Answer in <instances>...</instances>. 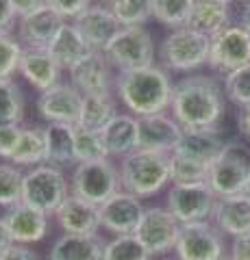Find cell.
I'll return each mask as SVG.
<instances>
[{
  "label": "cell",
  "instance_id": "cell-16",
  "mask_svg": "<svg viewBox=\"0 0 250 260\" xmlns=\"http://www.w3.org/2000/svg\"><path fill=\"white\" fill-rule=\"evenodd\" d=\"M137 135H140V150L172 154L183 137V126L168 113H157L137 117Z\"/></svg>",
  "mask_w": 250,
  "mask_h": 260
},
{
  "label": "cell",
  "instance_id": "cell-47",
  "mask_svg": "<svg viewBox=\"0 0 250 260\" xmlns=\"http://www.w3.org/2000/svg\"><path fill=\"white\" fill-rule=\"evenodd\" d=\"M237 124H239V130H241V135L246 137V139L250 141V107H244L239 113V119H237Z\"/></svg>",
  "mask_w": 250,
  "mask_h": 260
},
{
  "label": "cell",
  "instance_id": "cell-17",
  "mask_svg": "<svg viewBox=\"0 0 250 260\" xmlns=\"http://www.w3.org/2000/svg\"><path fill=\"white\" fill-rule=\"evenodd\" d=\"M72 24L80 30V35L87 39V44L100 52L122 30V24L118 22L114 11L109 9V5H90L78 18L72 20Z\"/></svg>",
  "mask_w": 250,
  "mask_h": 260
},
{
  "label": "cell",
  "instance_id": "cell-42",
  "mask_svg": "<svg viewBox=\"0 0 250 260\" xmlns=\"http://www.w3.org/2000/svg\"><path fill=\"white\" fill-rule=\"evenodd\" d=\"M0 260H39V256L33 249H29L26 245H20V243H13V245L0 254Z\"/></svg>",
  "mask_w": 250,
  "mask_h": 260
},
{
  "label": "cell",
  "instance_id": "cell-20",
  "mask_svg": "<svg viewBox=\"0 0 250 260\" xmlns=\"http://www.w3.org/2000/svg\"><path fill=\"white\" fill-rule=\"evenodd\" d=\"M5 221L9 225L13 243H20V245L42 241L48 232V215L39 208L29 206L26 202H20L7 210Z\"/></svg>",
  "mask_w": 250,
  "mask_h": 260
},
{
  "label": "cell",
  "instance_id": "cell-13",
  "mask_svg": "<svg viewBox=\"0 0 250 260\" xmlns=\"http://www.w3.org/2000/svg\"><path fill=\"white\" fill-rule=\"evenodd\" d=\"M116 76L118 72L111 68L107 56L100 50H94L85 61L70 70L72 85L83 95H102L116 91Z\"/></svg>",
  "mask_w": 250,
  "mask_h": 260
},
{
  "label": "cell",
  "instance_id": "cell-23",
  "mask_svg": "<svg viewBox=\"0 0 250 260\" xmlns=\"http://www.w3.org/2000/svg\"><path fill=\"white\" fill-rule=\"evenodd\" d=\"M213 221L222 234H231L233 239L250 232V198L244 193L217 198L213 206Z\"/></svg>",
  "mask_w": 250,
  "mask_h": 260
},
{
  "label": "cell",
  "instance_id": "cell-44",
  "mask_svg": "<svg viewBox=\"0 0 250 260\" xmlns=\"http://www.w3.org/2000/svg\"><path fill=\"white\" fill-rule=\"evenodd\" d=\"M231 258L233 260H250V232L233 239Z\"/></svg>",
  "mask_w": 250,
  "mask_h": 260
},
{
  "label": "cell",
  "instance_id": "cell-21",
  "mask_svg": "<svg viewBox=\"0 0 250 260\" xmlns=\"http://www.w3.org/2000/svg\"><path fill=\"white\" fill-rule=\"evenodd\" d=\"M18 72L26 78L31 87H35L39 93H44L59 83L61 68L50 56L48 48H24Z\"/></svg>",
  "mask_w": 250,
  "mask_h": 260
},
{
  "label": "cell",
  "instance_id": "cell-27",
  "mask_svg": "<svg viewBox=\"0 0 250 260\" xmlns=\"http://www.w3.org/2000/svg\"><path fill=\"white\" fill-rule=\"evenodd\" d=\"M46 135V162L54 167L78 165L74 150V124H48Z\"/></svg>",
  "mask_w": 250,
  "mask_h": 260
},
{
  "label": "cell",
  "instance_id": "cell-50",
  "mask_svg": "<svg viewBox=\"0 0 250 260\" xmlns=\"http://www.w3.org/2000/svg\"><path fill=\"white\" fill-rule=\"evenodd\" d=\"M94 5H111V0H92Z\"/></svg>",
  "mask_w": 250,
  "mask_h": 260
},
{
  "label": "cell",
  "instance_id": "cell-25",
  "mask_svg": "<svg viewBox=\"0 0 250 260\" xmlns=\"http://www.w3.org/2000/svg\"><path fill=\"white\" fill-rule=\"evenodd\" d=\"M102 143L109 156L124 158L135 150H140V135H137V117L131 113H118L107 126L100 130Z\"/></svg>",
  "mask_w": 250,
  "mask_h": 260
},
{
  "label": "cell",
  "instance_id": "cell-38",
  "mask_svg": "<svg viewBox=\"0 0 250 260\" xmlns=\"http://www.w3.org/2000/svg\"><path fill=\"white\" fill-rule=\"evenodd\" d=\"M22 42L9 35V30H0V80L11 78L20 70Z\"/></svg>",
  "mask_w": 250,
  "mask_h": 260
},
{
  "label": "cell",
  "instance_id": "cell-14",
  "mask_svg": "<svg viewBox=\"0 0 250 260\" xmlns=\"http://www.w3.org/2000/svg\"><path fill=\"white\" fill-rule=\"evenodd\" d=\"M83 107V93L72 83H57L39 93L37 111L50 124H76Z\"/></svg>",
  "mask_w": 250,
  "mask_h": 260
},
{
  "label": "cell",
  "instance_id": "cell-29",
  "mask_svg": "<svg viewBox=\"0 0 250 260\" xmlns=\"http://www.w3.org/2000/svg\"><path fill=\"white\" fill-rule=\"evenodd\" d=\"M116 100L118 98L114 93L83 95V107H80V115H78L76 124L87 128V130H96V133H100V130L118 115Z\"/></svg>",
  "mask_w": 250,
  "mask_h": 260
},
{
  "label": "cell",
  "instance_id": "cell-35",
  "mask_svg": "<svg viewBox=\"0 0 250 260\" xmlns=\"http://www.w3.org/2000/svg\"><path fill=\"white\" fill-rule=\"evenodd\" d=\"M209 165L183 156H170V182L172 184H207Z\"/></svg>",
  "mask_w": 250,
  "mask_h": 260
},
{
  "label": "cell",
  "instance_id": "cell-52",
  "mask_svg": "<svg viewBox=\"0 0 250 260\" xmlns=\"http://www.w3.org/2000/svg\"><path fill=\"white\" fill-rule=\"evenodd\" d=\"M222 3H227V5H231V3H235V0H222Z\"/></svg>",
  "mask_w": 250,
  "mask_h": 260
},
{
  "label": "cell",
  "instance_id": "cell-28",
  "mask_svg": "<svg viewBox=\"0 0 250 260\" xmlns=\"http://www.w3.org/2000/svg\"><path fill=\"white\" fill-rule=\"evenodd\" d=\"M50 260H104V243L98 237L63 234L50 249Z\"/></svg>",
  "mask_w": 250,
  "mask_h": 260
},
{
  "label": "cell",
  "instance_id": "cell-10",
  "mask_svg": "<svg viewBox=\"0 0 250 260\" xmlns=\"http://www.w3.org/2000/svg\"><path fill=\"white\" fill-rule=\"evenodd\" d=\"M179 234H181L179 219L168 208H159V206L144 210L142 221L135 230V237L142 241V245L148 249L150 256H159L174 249Z\"/></svg>",
  "mask_w": 250,
  "mask_h": 260
},
{
  "label": "cell",
  "instance_id": "cell-7",
  "mask_svg": "<svg viewBox=\"0 0 250 260\" xmlns=\"http://www.w3.org/2000/svg\"><path fill=\"white\" fill-rule=\"evenodd\" d=\"M102 52L116 72H131L155 65V42L144 26L122 28Z\"/></svg>",
  "mask_w": 250,
  "mask_h": 260
},
{
  "label": "cell",
  "instance_id": "cell-12",
  "mask_svg": "<svg viewBox=\"0 0 250 260\" xmlns=\"http://www.w3.org/2000/svg\"><path fill=\"white\" fill-rule=\"evenodd\" d=\"M174 251L179 260H220L224 256L222 232L207 221L181 223Z\"/></svg>",
  "mask_w": 250,
  "mask_h": 260
},
{
  "label": "cell",
  "instance_id": "cell-49",
  "mask_svg": "<svg viewBox=\"0 0 250 260\" xmlns=\"http://www.w3.org/2000/svg\"><path fill=\"white\" fill-rule=\"evenodd\" d=\"M246 195V198H250V174H248V180H246V184H244V191H241Z\"/></svg>",
  "mask_w": 250,
  "mask_h": 260
},
{
  "label": "cell",
  "instance_id": "cell-53",
  "mask_svg": "<svg viewBox=\"0 0 250 260\" xmlns=\"http://www.w3.org/2000/svg\"><path fill=\"white\" fill-rule=\"evenodd\" d=\"M220 260H233V258H231V256H229V258H227V256H222V258H220Z\"/></svg>",
  "mask_w": 250,
  "mask_h": 260
},
{
  "label": "cell",
  "instance_id": "cell-43",
  "mask_svg": "<svg viewBox=\"0 0 250 260\" xmlns=\"http://www.w3.org/2000/svg\"><path fill=\"white\" fill-rule=\"evenodd\" d=\"M11 7H13L15 18H26V15L46 7V0H11Z\"/></svg>",
  "mask_w": 250,
  "mask_h": 260
},
{
  "label": "cell",
  "instance_id": "cell-6",
  "mask_svg": "<svg viewBox=\"0 0 250 260\" xmlns=\"http://www.w3.org/2000/svg\"><path fill=\"white\" fill-rule=\"evenodd\" d=\"M68 178L54 165H37L24 174L22 202L39 208L46 215H54L59 206L68 200Z\"/></svg>",
  "mask_w": 250,
  "mask_h": 260
},
{
  "label": "cell",
  "instance_id": "cell-31",
  "mask_svg": "<svg viewBox=\"0 0 250 260\" xmlns=\"http://www.w3.org/2000/svg\"><path fill=\"white\" fill-rule=\"evenodd\" d=\"M24 119V91L11 78L0 80V126Z\"/></svg>",
  "mask_w": 250,
  "mask_h": 260
},
{
  "label": "cell",
  "instance_id": "cell-34",
  "mask_svg": "<svg viewBox=\"0 0 250 260\" xmlns=\"http://www.w3.org/2000/svg\"><path fill=\"white\" fill-rule=\"evenodd\" d=\"M109 9L114 11L118 22L126 26H144L152 18V3L150 0H111Z\"/></svg>",
  "mask_w": 250,
  "mask_h": 260
},
{
  "label": "cell",
  "instance_id": "cell-2",
  "mask_svg": "<svg viewBox=\"0 0 250 260\" xmlns=\"http://www.w3.org/2000/svg\"><path fill=\"white\" fill-rule=\"evenodd\" d=\"M174 83L161 65H148L142 70L118 72L116 98L135 117L157 115L172 107Z\"/></svg>",
  "mask_w": 250,
  "mask_h": 260
},
{
  "label": "cell",
  "instance_id": "cell-1",
  "mask_svg": "<svg viewBox=\"0 0 250 260\" xmlns=\"http://www.w3.org/2000/svg\"><path fill=\"white\" fill-rule=\"evenodd\" d=\"M170 109L172 117L183 126V130L217 128L224 111H227L224 89L213 76H185L174 83Z\"/></svg>",
  "mask_w": 250,
  "mask_h": 260
},
{
  "label": "cell",
  "instance_id": "cell-40",
  "mask_svg": "<svg viewBox=\"0 0 250 260\" xmlns=\"http://www.w3.org/2000/svg\"><path fill=\"white\" fill-rule=\"evenodd\" d=\"M90 5H92V0H46V7L57 11L66 22L78 18Z\"/></svg>",
  "mask_w": 250,
  "mask_h": 260
},
{
  "label": "cell",
  "instance_id": "cell-15",
  "mask_svg": "<svg viewBox=\"0 0 250 260\" xmlns=\"http://www.w3.org/2000/svg\"><path fill=\"white\" fill-rule=\"evenodd\" d=\"M142 202L137 195L126 193V191H118L114 198H109L104 204L100 206V225L104 230L118 234H135L137 225L142 221L144 215Z\"/></svg>",
  "mask_w": 250,
  "mask_h": 260
},
{
  "label": "cell",
  "instance_id": "cell-37",
  "mask_svg": "<svg viewBox=\"0 0 250 260\" xmlns=\"http://www.w3.org/2000/svg\"><path fill=\"white\" fill-rule=\"evenodd\" d=\"M24 174L15 165H0V206L11 208L22 202Z\"/></svg>",
  "mask_w": 250,
  "mask_h": 260
},
{
  "label": "cell",
  "instance_id": "cell-48",
  "mask_svg": "<svg viewBox=\"0 0 250 260\" xmlns=\"http://www.w3.org/2000/svg\"><path fill=\"white\" fill-rule=\"evenodd\" d=\"M239 26L244 28L248 35H250V7H244V11H241V20H239Z\"/></svg>",
  "mask_w": 250,
  "mask_h": 260
},
{
  "label": "cell",
  "instance_id": "cell-19",
  "mask_svg": "<svg viewBox=\"0 0 250 260\" xmlns=\"http://www.w3.org/2000/svg\"><path fill=\"white\" fill-rule=\"evenodd\" d=\"M63 24H66V20L57 11H52L50 7H42L26 18H20L18 39L26 48H48Z\"/></svg>",
  "mask_w": 250,
  "mask_h": 260
},
{
  "label": "cell",
  "instance_id": "cell-33",
  "mask_svg": "<svg viewBox=\"0 0 250 260\" xmlns=\"http://www.w3.org/2000/svg\"><path fill=\"white\" fill-rule=\"evenodd\" d=\"M74 150H76V162H94L109 158V152L104 148L100 133L87 130L78 124H74Z\"/></svg>",
  "mask_w": 250,
  "mask_h": 260
},
{
  "label": "cell",
  "instance_id": "cell-26",
  "mask_svg": "<svg viewBox=\"0 0 250 260\" xmlns=\"http://www.w3.org/2000/svg\"><path fill=\"white\" fill-rule=\"evenodd\" d=\"M229 20L231 9L227 3H222V0H193L187 28L211 39L229 26Z\"/></svg>",
  "mask_w": 250,
  "mask_h": 260
},
{
  "label": "cell",
  "instance_id": "cell-46",
  "mask_svg": "<svg viewBox=\"0 0 250 260\" xmlns=\"http://www.w3.org/2000/svg\"><path fill=\"white\" fill-rule=\"evenodd\" d=\"M11 245H13V237H11V232H9V225H7L5 217H0V254L7 251Z\"/></svg>",
  "mask_w": 250,
  "mask_h": 260
},
{
  "label": "cell",
  "instance_id": "cell-18",
  "mask_svg": "<svg viewBox=\"0 0 250 260\" xmlns=\"http://www.w3.org/2000/svg\"><path fill=\"white\" fill-rule=\"evenodd\" d=\"M61 230L66 234H78V237H96L100 228V206H94L90 202L68 195V200L54 213Z\"/></svg>",
  "mask_w": 250,
  "mask_h": 260
},
{
  "label": "cell",
  "instance_id": "cell-3",
  "mask_svg": "<svg viewBox=\"0 0 250 260\" xmlns=\"http://www.w3.org/2000/svg\"><path fill=\"white\" fill-rule=\"evenodd\" d=\"M170 156L168 152L135 150L120 162L122 191L137 198H150L170 182Z\"/></svg>",
  "mask_w": 250,
  "mask_h": 260
},
{
  "label": "cell",
  "instance_id": "cell-39",
  "mask_svg": "<svg viewBox=\"0 0 250 260\" xmlns=\"http://www.w3.org/2000/svg\"><path fill=\"white\" fill-rule=\"evenodd\" d=\"M224 93L237 107H250V63L224 76Z\"/></svg>",
  "mask_w": 250,
  "mask_h": 260
},
{
  "label": "cell",
  "instance_id": "cell-41",
  "mask_svg": "<svg viewBox=\"0 0 250 260\" xmlns=\"http://www.w3.org/2000/svg\"><path fill=\"white\" fill-rule=\"evenodd\" d=\"M22 126L20 124H3L0 126V158L11 160L15 145L20 141Z\"/></svg>",
  "mask_w": 250,
  "mask_h": 260
},
{
  "label": "cell",
  "instance_id": "cell-5",
  "mask_svg": "<svg viewBox=\"0 0 250 260\" xmlns=\"http://www.w3.org/2000/svg\"><path fill=\"white\" fill-rule=\"evenodd\" d=\"M120 169L109 158L94 162H78L70 180L72 195L90 202L94 206H102L109 198L120 191Z\"/></svg>",
  "mask_w": 250,
  "mask_h": 260
},
{
  "label": "cell",
  "instance_id": "cell-22",
  "mask_svg": "<svg viewBox=\"0 0 250 260\" xmlns=\"http://www.w3.org/2000/svg\"><path fill=\"white\" fill-rule=\"evenodd\" d=\"M227 141L222 139L220 130L209 128V130H183V137L179 145L174 148L172 154L189 160H198L203 165H209L217 158V154L224 150Z\"/></svg>",
  "mask_w": 250,
  "mask_h": 260
},
{
  "label": "cell",
  "instance_id": "cell-9",
  "mask_svg": "<svg viewBox=\"0 0 250 260\" xmlns=\"http://www.w3.org/2000/svg\"><path fill=\"white\" fill-rule=\"evenodd\" d=\"M250 63V35L239 24H229L215 37H211L209 68L229 76L235 70Z\"/></svg>",
  "mask_w": 250,
  "mask_h": 260
},
{
  "label": "cell",
  "instance_id": "cell-24",
  "mask_svg": "<svg viewBox=\"0 0 250 260\" xmlns=\"http://www.w3.org/2000/svg\"><path fill=\"white\" fill-rule=\"evenodd\" d=\"M48 52L61 70H72L76 68L80 61H85L87 56L94 52V48L87 44V39L80 35V30L72 22H66L57 32V37L52 39V44L48 46Z\"/></svg>",
  "mask_w": 250,
  "mask_h": 260
},
{
  "label": "cell",
  "instance_id": "cell-36",
  "mask_svg": "<svg viewBox=\"0 0 250 260\" xmlns=\"http://www.w3.org/2000/svg\"><path fill=\"white\" fill-rule=\"evenodd\" d=\"M104 260H150V254L135 234H122L104 243Z\"/></svg>",
  "mask_w": 250,
  "mask_h": 260
},
{
  "label": "cell",
  "instance_id": "cell-4",
  "mask_svg": "<svg viewBox=\"0 0 250 260\" xmlns=\"http://www.w3.org/2000/svg\"><path fill=\"white\" fill-rule=\"evenodd\" d=\"M211 39L187 26L174 28L159 44V61L163 70L193 72L209 63Z\"/></svg>",
  "mask_w": 250,
  "mask_h": 260
},
{
  "label": "cell",
  "instance_id": "cell-45",
  "mask_svg": "<svg viewBox=\"0 0 250 260\" xmlns=\"http://www.w3.org/2000/svg\"><path fill=\"white\" fill-rule=\"evenodd\" d=\"M15 13L11 7V0H0V30H9L13 26Z\"/></svg>",
  "mask_w": 250,
  "mask_h": 260
},
{
  "label": "cell",
  "instance_id": "cell-51",
  "mask_svg": "<svg viewBox=\"0 0 250 260\" xmlns=\"http://www.w3.org/2000/svg\"><path fill=\"white\" fill-rule=\"evenodd\" d=\"M239 3L244 5V7H250V0H239Z\"/></svg>",
  "mask_w": 250,
  "mask_h": 260
},
{
  "label": "cell",
  "instance_id": "cell-32",
  "mask_svg": "<svg viewBox=\"0 0 250 260\" xmlns=\"http://www.w3.org/2000/svg\"><path fill=\"white\" fill-rule=\"evenodd\" d=\"M152 3V18L163 24L170 30L187 26L193 0H150Z\"/></svg>",
  "mask_w": 250,
  "mask_h": 260
},
{
  "label": "cell",
  "instance_id": "cell-30",
  "mask_svg": "<svg viewBox=\"0 0 250 260\" xmlns=\"http://www.w3.org/2000/svg\"><path fill=\"white\" fill-rule=\"evenodd\" d=\"M46 162V135L42 126L22 128L20 141L11 156V165H29L37 167Z\"/></svg>",
  "mask_w": 250,
  "mask_h": 260
},
{
  "label": "cell",
  "instance_id": "cell-11",
  "mask_svg": "<svg viewBox=\"0 0 250 260\" xmlns=\"http://www.w3.org/2000/svg\"><path fill=\"white\" fill-rule=\"evenodd\" d=\"M217 195L209 184H172L168 193V210L179 219V223L207 221L213 215Z\"/></svg>",
  "mask_w": 250,
  "mask_h": 260
},
{
  "label": "cell",
  "instance_id": "cell-8",
  "mask_svg": "<svg viewBox=\"0 0 250 260\" xmlns=\"http://www.w3.org/2000/svg\"><path fill=\"white\" fill-rule=\"evenodd\" d=\"M250 174V150L246 145L231 141L217 154V158L209 167L207 184L217 198L239 195Z\"/></svg>",
  "mask_w": 250,
  "mask_h": 260
}]
</instances>
